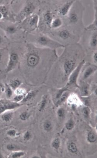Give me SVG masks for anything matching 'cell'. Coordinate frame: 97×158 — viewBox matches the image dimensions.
Listing matches in <instances>:
<instances>
[{
    "instance_id": "30",
    "label": "cell",
    "mask_w": 97,
    "mask_h": 158,
    "mask_svg": "<svg viewBox=\"0 0 97 158\" xmlns=\"http://www.w3.org/2000/svg\"><path fill=\"white\" fill-rule=\"evenodd\" d=\"M7 135L11 137H15L18 135V133L15 130L11 129L6 132Z\"/></svg>"
},
{
    "instance_id": "3",
    "label": "cell",
    "mask_w": 97,
    "mask_h": 158,
    "mask_svg": "<svg viewBox=\"0 0 97 158\" xmlns=\"http://www.w3.org/2000/svg\"><path fill=\"white\" fill-rule=\"evenodd\" d=\"M34 36L33 42L34 46L37 45V47L46 48L56 50L58 48H65V46L57 41L50 38L47 35L41 33L37 35H33Z\"/></svg>"
},
{
    "instance_id": "45",
    "label": "cell",
    "mask_w": 97,
    "mask_h": 158,
    "mask_svg": "<svg viewBox=\"0 0 97 158\" xmlns=\"http://www.w3.org/2000/svg\"><path fill=\"white\" fill-rule=\"evenodd\" d=\"M32 158H40L39 157V156H33Z\"/></svg>"
},
{
    "instance_id": "44",
    "label": "cell",
    "mask_w": 97,
    "mask_h": 158,
    "mask_svg": "<svg viewBox=\"0 0 97 158\" xmlns=\"http://www.w3.org/2000/svg\"><path fill=\"white\" fill-rule=\"evenodd\" d=\"M4 158L3 155L2 153H0V158Z\"/></svg>"
},
{
    "instance_id": "28",
    "label": "cell",
    "mask_w": 97,
    "mask_h": 158,
    "mask_svg": "<svg viewBox=\"0 0 97 158\" xmlns=\"http://www.w3.org/2000/svg\"><path fill=\"white\" fill-rule=\"evenodd\" d=\"M60 144V140L59 138H56L52 143V147L56 150H58Z\"/></svg>"
},
{
    "instance_id": "9",
    "label": "cell",
    "mask_w": 97,
    "mask_h": 158,
    "mask_svg": "<svg viewBox=\"0 0 97 158\" xmlns=\"http://www.w3.org/2000/svg\"><path fill=\"white\" fill-rule=\"evenodd\" d=\"M85 64V60L84 59L82 60L78 64L77 67L75 68V69L71 73L68 78V82L67 85L66 86L68 87V86H72L76 87H79L77 83L78 77H79V74H80L81 70L83 68Z\"/></svg>"
},
{
    "instance_id": "41",
    "label": "cell",
    "mask_w": 97,
    "mask_h": 158,
    "mask_svg": "<svg viewBox=\"0 0 97 158\" xmlns=\"http://www.w3.org/2000/svg\"><path fill=\"white\" fill-rule=\"evenodd\" d=\"M4 43V38L3 36L0 34V49H3L2 48V45Z\"/></svg>"
},
{
    "instance_id": "32",
    "label": "cell",
    "mask_w": 97,
    "mask_h": 158,
    "mask_svg": "<svg viewBox=\"0 0 97 158\" xmlns=\"http://www.w3.org/2000/svg\"><path fill=\"white\" fill-rule=\"evenodd\" d=\"M0 12L3 15L4 18L8 17L9 15V11L8 8L5 6H0Z\"/></svg>"
},
{
    "instance_id": "2",
    "label": "cell",
    "mask_w": 97,
    "mask_h": 158,
    "mask_svg": "<svg viewBox=\"0 0 97 158\" xmlns=\"http://www.w3.org/2000/svg\"><path fill=\"white\" fill-rule=\"evenodd\" d=\"M53 3V1H52ZM47 4L40 10L38 29L40 32L47 34L51 31L50 26L53 19L57 16L55 11L54 4Z\"/></svg>"
},
{
    "instance_id": "15",
    "label": "cell",
    "mask_w": 97,
    "mask_h": 158,
    "mask_svg": "<svg viewBox=\"0 0 97 158\" xmlns=\"http://www.w3.org/2000/svg\"><path fill=\"white\" fill-rule=\"evenodd\" d=\"M89 31L91 33L89 42V46L93 49H96L97 46V30Z\"/></svg>"
},
{
    "instance_id": "43",
    "label": "cell",
    "mask_w": 97,
    "mask_h": 158,
    "mask_svg": "<svg viewBox=\"0 0 97 158\" xmlns=\"http://www.w3.org/2000/svg\"><path fill=\"white\" fill-rule=\"evenodd\" d=\"M4 16L2 13L0 12V20H2L3 19H4Z\"/></svg>"
},
{
    "instance_id": "33",
    "label": "cell",
    "mask_w": 97,
    "mask_h": 158,
    "mask_svg": "<svg viewBox=\"0 0 97 158\" xmlns=\"http://www.w3.org/2000/svg\"><path fill=\"white\" fill-rule=\"evenodd\" d=\"M67 98V94L65 95L64 94L63 96L61 97L60 98L58 99V100L56 102V105L57 106H60L62 104H63L66 101V99Z\"/></svg>"
},
{
    "instance_id": "35",
    "label": "cell",
    "mask_w": 97,
    "mask_h": 158,
    "mask_svg": "<svg viewBox=\"0 0 97 158\" xmlns=\"http://www.w3.org/2000/svg\"><path fill=\"white\" fill-rule=\"evenodd\" d=\"M15 95H25L26 94V90L25 89L19 87L14 90Z\"/></svg>"
},
{
    "instance_id": "6",
    "label": "cell",
    "mask_w": 97,
    "mask_h": 158,
    "mask_svg": "<svg viewBox=\"0 0 97 158\" xmlns=\"http://www.w3.org/2000/svg\"><path fill=\"white\" fill-rule=\"evenodd\" d=\"M39 17L35 14L29 16L19 23L20 27L25 32L31 33L38 29Z\"/></svg>"
},
{
    "instance_id": "8",
    "label": "cell",
    "mask_w": 97,
    "mask_h": 158,
    "mask_svg": "<svg viewBox=\"0 0 97 158\" xmlns=\"http://www.w3.org/2000/svg\"><path fill=\"white\" fill-rule=\"evenodd\" d=\"M0 28L10 37L20 33V31H24L20 27L19 23L10 22L0 23Z\"/></svg>"
},
{
    "instance_id": "38",
    "label": "cell",
    "mask_w": 97,
    "mask_h": 158,
    "mask_svg": "<svg viewBox=\"0 0 97 158\" xmlns=\"http://www.w3.org/2000/svg\"><path fill=\"white\" fill-rule=\"evenodd\" d=\"M57 115L60 118H63L65 114V110L63 108H59L57 111Z\"/></svg>"
},
{
    "instance_id": "11",
    "label": "cell",
    "mask_w": 97,
    "mask_h": 158,
    "mask_svg": "<svg viewBox=\"0 0 97 158\" xmlns=\"http://www.w3.org/2000/svg\"><path fill=\"white\" fill-rule=\"evenodd\" d=\"M20 106L21 105L19 103L8 99H0V115L6 111L12 110Z\"/></svg>"
},
{
    "instance_id": "10",
    "label": "cell",
    "mask_w": 97,
    "mask_h": 158,
    "mask_svg": "<svg viewBox=\"0 0 97 158\" xmlns=\"http://www.w3.org/2000/svg\"><path fill=\"white\" fill-rule=\"evenodd\" d=\"M19 56L17 52H13L9 54L8 62L6 64L4 72L8 73L14 71L19 63Z\"/></svg>"
},
{
    "instance_id": "22",
    "label": "cell",
    "mask_w": 97,
    "mask_h": 158,
    "mask_svg": "<svg viewBox=\"0 0 97 158\" xmlns=\"http://www.w3.org/2000/svg\"><path fill=\"white\" fill-rule=\"evenodd\" d=\"M81 94L83 96H87L89 94V85L88 84H84L81 89Z\"/></svg>"
},
{
    "instance_id": "42",
    "label": "cell",
    "mask_w": 97,
    "mask_h": 158,
    "mask_svg": "<svg viewBox=\"0 0 97 158\" xmlns=\"http://www.w3.org/2000/svg\"><path fill=\"white\" fill-rule=\"evenodd\" d=\"M4 88H3L1 85H0V97H1V95H2V94L3 92H4Z\"/></svg>"
},
{
    "instance_id": "21",
    "label": "cell",
    "mask_w": 97,
    "mask_h": 158,
    "mask_svg": "<svg viewBox=\"0 0 97 158\" xmlns=\"http://www.w3.org/2000/svg\"><path fill=\"white\" fill-rule=\"evenodd\" d=\"M6 148L7 150L9 151L16 152L19 151L20 150V148L18 145L14 144V143H10L7 145Z\"/></svg>"
},
{
    "instance_id": "24",
    "label": "cell",
    "mask_w": 97,
    "mask_h": 158,
    "mask_svg": "<svg viewBox=\"0 0 97 158\" xmlns=\"http://www.w3.org/2000/svg\"><path fill=\"white\" fill-rule=\"evenodd\" d=\"M43 128L45 131L49 132L52 128V125L50 121H46L43 123Z\"/></svg>"
},
{
    "instance_id": "37",
    "label": "cell",
    "mask_w": 97,
    "mask_h": 158,
    "mask_svg": "<svg viewBox=\"0 0 97 158\" xmlns=\"http://www.w3.org/2000/svg\"><path fill=\"white\" fill-rule=\"evenodd\" d=\"M25 95H16L13 98L12 101L16 103H18L19 102H21L24 97Z\"/></svg>"
},
{
    "instance_id": "27",
    "label": "cell",
    "mask_w": 97,
    "mask_h": 158,
    "mask_svg": "<svg viewBox=\"0 0 97 158\" xmlns=\"http://www.w3.org/2000/svg\"><path fill=\"white\" fill-rule=\"evenodd\" d=\"M30 117L29 113L27 112H24L19 115L20 119L23 121H26L28 120Z\"/></svg>"
},
{
    "instance_id": "19",
    "label": "cell",
    "mask_w": 97,
    "mask_h": 158,
    "mask_svg": "<svg viewBox=\"0 0 97 158\" xmlns=\"http://www.w3.org/2000/svg\"><path fill=\"white\" fill-rule=\"evenodd\" d=\"M47 96L44 95L42 98L40 103H39L38 110L40 112H42L45 110L47 104Z\"/></svg>"
},
{
    "instance_id": "7",
    "label": "cell",
    "mask_w": 97,
    "mask_h": 158,
    "mask_svg": "<svg viewBox=\"0 0 97 158\" xmlns=\"http://www.w3.org/2000/svg\"><path fill=\"white\" fill-rule=\"evenodd\" d=\"M75 1H59L58 4H54L55 11L57 15L63 19L65 18L68 14Z\"/></svg>"
},
{
    "instance_id": "14",
    "label": "cell",
    "mask_w": 97,
    "mask_h": 158,
    "mask_svg": "<svg viewBox=\"0 0 97 158\" xmlns=\"http://www.w3.org/2000/svg\"><path fill=\"white\" fill-rule=\"evenodd\" d=\"M64 24V23L63 19L57 16L53 19L51 24V30H56L60 28L63 27Z\"/></svg>"
},
{
    "instance_id": "34",
    "label": "cell",
    "mask_w": 97,
    "mask_h": 158,
    "mask_svg": "<svg viewBox=\"0 0 97 158\" xmlns=\"http://www.w3.org/2000/svg\"><path fill=\"white\" fill-rule=\"evenodd\" d=\"M82 113H83V116L85 118H89L90 116L91 110L88 107H85L83 108Z\"/></svg>"
},
{
    "instance_id": "26",
    "label": "cell",
    "mask_w": 97,
    "mask_h": 158,
    "mask_svg": "<svg viewBox=\"0 0 97 158\" xmlns=\"http://www.w3.org/2000/svg\"><path fill=\"white\" fill-rule=\"evenodd\" d=\"M97 136L94 133L90 132L88 134L87 140L90 143H95L96 141Z\"/></svg>"
},
{
    "instance_id": "18",
    "label": "cell",
    "mask_w": 97,
    "mask_h": 158,
    "mask_svg": "<svg viewBox=\"0 0 97 158\" xmlns=\"http://www.w3.org/2000/svg\"><path fill=\"white\" fill-rule=\"evenodd\" d=\"M22 84V82L19 79L15 78L10 80L9 85L13 90H15L16 89L18 88Z\"/></svg>"
},
{
    "instance_id": "29",
    "label": "cell",
    "mask_w": 97,
    "mask_h": 158,
    "mask_svg": "<svg viewBox=\"0 0 97 158\" xmlns=\"http://www.w3.org/2000/svg\"><path fill=\"white\" fill-rule=\"evenodd\" d=\"M75 126V121L72 118H70L66 123V128L69 131L73 129Z\"/></svg>"
},
{
    "instance_id": "1",
    "label": "cell",
    "mask_w": 97,
    "mask_h": 158,
    "mask_svg": "<svg viewBox=\"0 0 97 158\" xmlns=\"http://www.w3.org/2000/svg\"><path fill=\"white\" fill-rule=\"evenodd\" d=\"M85 8L80 1H75L68 14L64 20V26L76 34L78 32L85 30L83 17Z\"/></svg>"
},
{
    "instance_id": "13",
    "label": "cell",
    "mask_w": 97,
    "mask_h": 158,
    "mask_svg": "<svg viewBox=\"0 0 97 158\" xmlns=\"http://www.w3.org/2000/svg\"><path fill=\"white\" fill-rule=\"evenodd\" d=\"M97 1H93V6L94 10V18L93 22L89 25L85 27V30H97Z\"/></svg>"
},
{
    "instance_id": "23",
    "label": "cell",
    "mask_w": 97,
    "mask_h": 158,
    "mask_svg": "<svg viewBox=\"0 0 97 158\" xmlns=\"http://www.w3.org/2000/svg\"><path fill=\"white\" fill-rule=\"evenodd\" d=\"M68 150L72 153H76L78 151V148L76 145L74 143H69L68 146Z\"/></svg>"
},
{
    "instance_id": "4",
    "label": "cell",
    "mask_w": 97,
    "mask_h": 158,
    "mask_svg": "<svg viewBox=\"0 0 97 158\" xmlns=\"http://www.w3.org/2000/svg\"><path fill=\"white\" fill-rule=\"evenodd\" d=\"M40 5V1H26L24 6L20 10V12L15 16V20L18 23H21L25 19L30 15L35 14V12L37 10Z\"/></svg>"
},
{
    "instance_id": "31",
    "label": "cell",
    "mask_w": 97,
    "mask_h": 158,
    "mask_svg": "<svg viewBox=\"0 0 97 158\" xmlns=\"http://www.w3.org/2000/svg\"><path fill=\"white\" fill-rule=\"evenodd\" d=\"M68 87L67 86L62 88V89H59L58 91L57 94H56V98L59 99L64 94V92L67 91L68 90Z\"/></svg>"
},
{
    "instance_id": "39",
    "label": "cell",
    "mask_w": 97,
    "mask_h": 158,
    "mask_svg": "<svg viewBox=\"0 0 97 158\" xmlns=\"http://www.w3.org/2000/svg\"><path fill=\"white\" fill-rule=\"evenodd\" d=\"M92 59L93 61L94 64L96 65L97 62V52L96 50L94 52L93 54L92 55Z\"/></svg>"
},
{
    "instance_id": "5",
    "label": "cell",
    "mask_w": 97,
    "mask_h": 158,
    "mask_svg": "<svg viewBox=\"0 0 97 158\" xmlns=\"http://www.w3.org/2000/svg\"><path fill=\"white\" fill-rule=\"evenodd\" d=\"M48 34L50 35L49 36L50 37H56L58 39L63 41L69 42L79 37V35L73 33L64 26L57 30H51Z\"/></svg>"
},
{
    "instance_id": "40",
    "label": "cell",
    "mask_w": 97,
    "mask_h": 158,
    "mask_svg": "<svg viewBox=\"0 0 97 158\" xmlns=\"http://www.w3.org/2000/svg\"><path fill=\"white\" fill-rule=\"evenodd\" d=\"M4 53V49H0V64H2Z\"/></svg>"
},
{
    "instance_id": "16",
    "label": "cell",
    "mask_w": 97,
    "mask_h": 158,
    "mask_svg": "<svg viewBox=\"0 0 97 158\" xmlns=\"http://www.w3.org/2000/svg\"><path fill=\"white\" fill-rule=\"evenodd\" d=\"M14 115V113L11 110L6 111L0 115L1 119L3 122L5 123L10 122L12 120Z\"/></svg>"
},
{
    "instance_id": "36",
    "label": "cell",
    "mask_w": 97,
    "mask_h": 158,
    "mask_svg": "<svg viewBox=\"0 0 97 158\" xmlns=\"http://www.w3.org/2000/svg\"><path fill=\"white\" fill-rule=\"evenodd\" d=\"M32 137V134L30 131H26L23 135V138L25 141H29L31 139Z\"/></svg>"
},
{
    "instance_id": "20",
    "label": "cell",
    "mask_w": 97,
    "mask_h": 158,
    "mask_svg": "<svg viewBox=\"0 0 97 158\" xmlns=\"http://www.w3.org/2000/svg\"><path fill=\"white\" fill-rule=\"evenodd\" d=\"M4 92H5L6 96L7 99H9L12 98L13 95V89L10 87L9 85L5 84V87L4 88Z\"/></svg>"
},
{
    "instance_id": "25",
    "label": "cell",
    "mask_w": 97,
    "mask_h": 158,
    "mask_svg": "<svg viewBox=\"0 0 97 158\" xmlns=\"http://www.w3.org/2000/svg\"><path fill=\"white\" fill-rule=\"evenodd\" d=\"M25 155V153L24 152L18 151L14 152L10 156V158H18L22 157Z\"/></svg>"
},
{
    "instance_id": "17",
    "label": "cell",
    "mask_w": 97,
    "mask_h": 158,
    "mask_svg": "<svg viewBox=\"0 0 97 158\" xmlns=\"http://www.w3.org/2000/svg\"><path fill=\"white\" fill-rule=\"evenodd\" d=\"M37 91L36 90H31L27 94H26L25 95L24 99H23L21 103H25L26 102H29L30 101L32 100L37 95Z\"/></svg>"
},
{
    "instance_id": "12",
    "label": "cell",
    "mask_w": 97,
    "mask_h": 158,
    "mask_svg": "<svg viewBox=\"0 0 97 158\" xmlns=\"http://www.w3.org/2000/svg\"><path fill=\"white\" fill-rule=\"evenodd\" d=\"M97 69L96 65L91 64H88L83 71L82 76L83 80H86L89 78L97 71Z\"/></svg>"
}]
</instances>
